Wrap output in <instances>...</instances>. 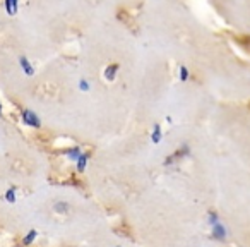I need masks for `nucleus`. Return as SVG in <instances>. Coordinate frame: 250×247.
Returning <instances> with one entry per match:
<instances>
[{
	"mask_svg": "<svg viewBox=\"0 0 250 247\" xmlns=\"http://www.w3.org/2000/svg\"><path fill=\"white\" fill-rule=\"evenodd\" d=\"M81 153H83V150H81V148H77V146H74V148H69V150L65 151V158L69 161H74V163H76L77 161V158L81 157Z\"/></svg>",
	"mask_w": 250,
	"mask_h": 247,
	"instance_id": "nucleus-10",
	"label": "nucleus"
},
{
	"mask_svg": "<svg viewBox=\"0 0 250 247\" xmlns=\"http://www.w3.org/2000/svg\"><path fill=\"white\" fill-rule=\"evenodd\" d=\"M223 127L240 167L250 177V107L245 103L233 105L223 118Z\"/></svg>",
	"mask_w": 250,
	"mask_h": 247,
	"instance_id": "nucleus-1",
	"label": "nucleus"
},
{
	"mask_svg": "<svg viewBox=\"0 0 250 247\" xmlns=\"http://www.w3.org/2000/svg\"><path fill=\"white\" fill-rule=\"evenodd\" d=\"M79 90L83 91V93H89L91 91V84H89V81H86V79H83L79 83Z\"/></svg>",
	"mask_w": 250,
	"mask_h": 247,
	"instance_id": "nucleus-14",
	"label": "nucleus"
},
{
	"mask_svg": "<svg viewBox=\"0 0 250 247\" xmlns=\"http://www.w3.org/2000/svg\"><path fill=\"white\" fill-rule=\"evenodd\" d=\"M21 118L28 127H33V129H40V127H42V118H40L38 115H36V112L31 110V108H24V110L21 112Z\"/></svg>",
	"mask_w": 250,
	"mask_h": 247,
	"instance_id": "nucleus-4",
	"label": "nucleus"
},
{
	"mask_svg": "<svg viewBox=\"0 0 250 247\" xmlns=\"http://www.w3.org/2000/svg\"><path fill=\"white\" fill-rule=\"evenodd\" d=\"M117 74H118V66H115V64H113V66H108L106 69H104L103 76H104V79L110 81V83H111V81H115Z\"/></svg>",
	"mask_w": 250,
	"mask_h": 247,
	"instance_id": "nucleus-12",
	"label": "nucleus"
},
{
	"mask_svg": "<svg viewBox=\"0 0 250 247\" xmlns=\"http://www.w3.org/2000/svg\"><path fill=\"white\" fill-rule=\"evenodd\" d=\"M113 247H122V246H113Z\"/></svg>",
	"mask_w": 250,
	"mask_h": 247,
	"instance_id": "nucleus-16",
	"label": "nucleus"
},
{
	"mask_svg": "<svg viewBox=\"0 0 250 247\" xmlns=\"http://www.w3.org/2000/svg\"><path fill=\"white\" fill-rule=\"evenodd\" d=\"M87 163H89V153H86V151H83L81 153V157L77 158L76 161V170L79 172V174H84L87 168Z\"/></svg>",
	"mask_w": 250,
	"mask_h": 247,
	"instance_id": "nucleus-7",
	"label": "nucleus"
},
{
	"mask_svg": "<svg viewBox=\"0 0 250 247\" xmlns=\"http://www.w3.org/2000/svg\"><path fill=\"white\" fill-rule=\"evenodd\" d=\"M70 209V204L67 201H55L53 202V211L57 213V215H67Z\"/></svg>",
	"mask_w": 250,
	"mask_h": 247,
	"instance_id": "nucleus-9",
	"label": "nucleus"
},
{
	"mask_svg": "<svg viewBox=\"0 0 250 247\" xmlns=\"http://www.w3.org/2000/svg\"><path fill=\"white\" fill-rule=\"evenodd\" d=\"M0 115H2V103H0Z\"/></svg>",
	"mask_w": 250,
	"mask_h": 247,
	"instance_id": "nucleus-15",
	"label": "nucleus"
},
{
	"mask_svg": "<svg viewBox=\"0 0 250 247\" xmlns=\"http://www.w3.org/2000/svg\"><path fill=\"white\" fill-rule=\"evenodd\" d=\"M19 11V0H5V12L9 16H16Z\"/></svg>",
	"mask_w": 250,
	"mask_h": 247,
	"instance_id": "nucleus-11",
	"label": "nucleus"
},
{
	"mask_svg": "<svg viewBox=\"0 0 250 247\" xmlns=\"http://www.w3.org/2000/svg\"><path fill=\"white\" fill-rule=\"evenodd\" d=\"M4 199L5 202H9V204H16V201H18V194H16V189H7L4 194Z\"/></svg>",
	"mask_w": 250,
	"mask_h": 247,
	"instance_id": "nucleus-13",
	"label": "nucleus"
},
{
	"mask_svg": "<svg viewBox=\"0 0 250 247\" xmlns=\"http://www.w3.org/2000/svg\"><path fill=\"white\" fill-rule=\"evenodd\" d=\"M19 66H21V69H22V72L26 74V76H33L35 74V67H33V64L29 62V59L28 57H24V55H19Z\"/></svg>",
	"mask_w": 250,
	"mask_h": 247,
	"instance_id": "nucleus-6",
	"label": "nucleus"
},
{
	"mask_svg": "<svg viewBox=\"0 0 250 247\" xmlns=\"http://www.w3.org/2000/svg\"><path fill=\"white\" fill-rule=\"evenodd\" d=\"M231 24L242 33L250 35V0H233Z\"/></svg>",
	"mask_w": 250,
	"mask_h": 247,
	"instance_id": "nucleus-3",
	"label": "nucleus"
},
{
	"mask_svg": "<svg viewBox=\"0 0 250 247\" xmlns=\"http://www.w3.org/2000/svg\"><path fill=\"white\" fill-rule=\"evenodd\" d=\"M149 137L154 144H160L161 141H163V127H161V124H153Z\"/></svg>",
	"mask_w": 250,
	"mask_h": 247,
	"instance_id": "nucleus-5",
	"label": "nucleus"
},
{
	"mask_svg": "<svg viewBox=\"0 0 250 247\" xmlns=\"http://www.w3.org/2000/svg\"><path fill=\"white\" fill-rule=\"evenodd\" d=\"M236 187V202H238V213L235 215L236 226L228 228V235L240 237L242 247H250V177L243 170L238 172V179L235 180Z\"/></svg>",
	"mask_w": 250,
	"mask_h": 247,
	"instance_id": "nucleus-2",
	"label": "nucleus"
},
{
	"mask_svg": "<svg viewBox=\"0 0 250 247\" xmlns=\"http://www.w3.org/2000/svg\"><path fill=\"white\" fill-rule=\"evenodd\" d=\"M38 235H40L38 230H36V228H31L28 233H26L24 237H22V246H24V247L33 246V244L36 242V239H38Z\"/></svg>",
	"mask_w": 250,
	"mask_h": 247,
	"instance_id": "nucleus-8",
	"label": "nucleus"
}]
</instances>
